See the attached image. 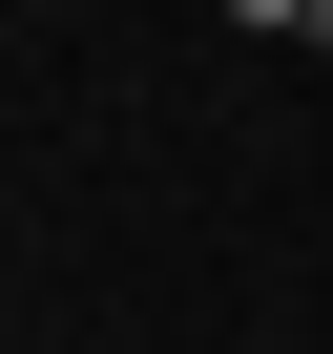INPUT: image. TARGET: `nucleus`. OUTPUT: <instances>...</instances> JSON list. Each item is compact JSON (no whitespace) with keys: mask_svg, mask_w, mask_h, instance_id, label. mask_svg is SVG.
<instances>
[{"mask_svg":"<svg viewBox=\"0 0 333 354\" xmlns=\"http://www.w3.org/2000/svg\"><path fill=\"white\" fill-rule=\"evenodd\" d=\"M229 21H271V42H333V0H229Z\"/></svg>","mask_w":333,"mask_h":354,"instance_id":"obj_1","label":"nucleus"}]
</instances>
